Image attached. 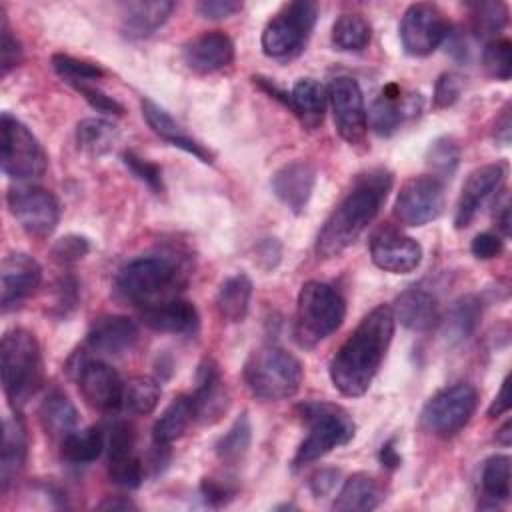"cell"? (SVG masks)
<instances>
[{
  "label": "cell",
  "instance_id": "10",
  "mask_svg": "<svg viewBox=\"0 0 512 512\" xmlns=\"http://www.w3.org/2000/svg\"><path fill=\"white\" fill-rule=\"evenodd\" d=\"M478 392L472 384L458 382L438 390L422 410V426L438 438L456 436L474 416Z\"/></svg>",
  "mask_w": 512,
  "mask_h": 512
},
{
  "label": "cell",
  "instance_id": "21",
  "mask_svg": "<svg viewBox=\"0 0 512 512\" xmlns=\"http://www.w3.org/2000/svg\"><path fill=\"white\" fill-rule=\"evenodd\" d=\"M182 58L190 70L198 74H212L232 64L234 42L220 30L202 32L182 46Z\"/></svg>",
  "mask_w": 512,
  "mask_h": 512
},
{
  "label": "cell",
  "instance_id": "47",
  "mask_svg": "<svg viewBox=\"0 0 512 512\" xmlns=\"http://www.w3.org/2000/svg\"><path fill=\"white\" fill-rule=\"evenodd\" d=\"M90 252V240L80 234H68L54 242L50 254L60 264H74Z\"/></svg>",
  "mask_w": 512,
  "mask_h": 512
},
{
  "label": "cell",
  "instance_id": "38",
  "mask_svg": "<svg viewBox=\"0 0 512 512\" xmlns=\"http://www.w3.org/2000/svg\"><path fill=\"white\" fill-rule=\"evenodd\" d=\"M370 24L362 14H342L332 26V44L344 52H360L370 44Z\"/></svg>",
  "mask_w": 512,
  "mask_h": 512
},
{
  "label": "cell",
  "instance_id": "36",
  "mask_svg": "<svg viewBox=\"0 0 512 512\" xmlns=\"http://www.w3.org/2000/svg\"><path fill=\"white\" fill-rule=\"evenodd\" d=\"M106 448V438L100 426L74 430L62 440V458L72 464H90L98 460Z\"/></svg>",
  "mask_w": 512,
  "mask_h": 512
},
{
  "label": "cell",
  "instance_id": "2",
  "mask_svg": "<svg viewBox=\"0 0 512 512\" xmlns=\"http://www.w3.org/2000/svg\"><path fill=\"white\" fill-rule=\"evenodd\" d=\"M392 188V172L372 168L360 174L346 196L324 220L316 236V254L320 258L340 256L372 224Z\"/></svg>",
  "mask_w": 512,
  "mask_h": 512
},
{
  "label": "cell",
  "instance_id": "6",
  "mask_svg": "<svg viewBox=\"0 0 512 512\" xmlns=\"http://www.w3.org/2000/svg\"><path fill=\"white\" fill-rule=\"evenodd\" d=\"M242 376L252 396L260 400H286L300 390L304 368L292 352L280 346H262L246 358Z\"/></svg>",
  "mask_w": 512,
  "mask_h": 512
},
{
  "label": "cell",
  "instance_id": "61",
  "mask_svg": "<svg viewBox=\"0 0 512 512\" xmlns=\"http://www.w3.org/2000/svg\"><path fill=\"white\" fill-rule=\"evenodd\" d=\"M496 224H498V230L504 234V236H510V202L504 200V204L500 206L498 214H496Z\"/></svg>",
  "mask_w": 512,
  "mask_h": 512
},
{
  "label": "cell",
  "instance_id": "15",
  "mask_svg": "<svg viewBox=\"0 0 512 512\" xmlns=\"http://www.w3.org/2000/svg\"><path fill=\"white\" fill-rule=\"evenodd\" d=\"M444 210V184L432 174L408 178L396 196L394 214L406 226H424Z\"/></svg>",
  "mask_w": 512,
  "mask_h": 512
},
{
  "label": "cell",
  "instance_id": "52",
  "mask_svg": "<svg viewBox=\"0 0 512 512\" xmlns=\"http://www.w3.org/2000/svg\"><path fill=\"white\" fill-rule=\"evenodd\" d=\"M200 494L204 498V502L208 506H214V508H220L224 504H228L234 494H236V488L230 486L228 482H222L218 478H202L200 482Z\"/></svg>",
  "mask_w": 512,
  "mask_h": 512
},
{
  "label": "cell",
  "instance_id": "37",
  "mask_svg": "<svg viewBox=\"0 0 512 512\" xmlns=\"http://www.w3.org/2000/svg\"><path fill=\"white\" fill-rule=\"evenodd\" d=\"M482 494L486 500H490V508H496L500 502L510 500V456L496 454L490 456L480 474Z\"/></svg>",
  "mask_w": 512,
  "mask_h": 512
},
{
  "label": "cell",
  "instance_id": "23",
  "mask_svg": "<svg viewBox=\"0 0 512 512\" xmlns=\"http://www.w3.org/2000/svg\"><path fill=\"white\" fill-rule=\"evenodd\" d=\"M138 326L132 318L120 314H108L98 320L88 330L86 346L104 356H118L130 350L138 342Z\"/></svg>",
  "mask_w": 512,
  "mask_h": 512
},
{
  "label": "cell",
  "instance_id": "5",
  "mask_svg": "<svg viewBox=\"0 0 512 512\" xmlns=\"http://www.w3.org/2000/svg\"><path fill=\"white\" fill-rule=\"evenodd\" d=\"M300 420L308 426L306 438L300 442L292 466L300 468L310 464L338 446L348 444L356 434V424L352 416L338 404L310 400L296 408Z\"/></svg>",
  "mask_w": 512,
  "mask_h": 512
},
{
  "label": "cell",
  "instance_id": "53",
  "mask_svg": "<svg viewBox=\"0 0 512 512\" xmlns=\"http://www.w3.org/2000/svg\"><path fill=\"white\" fill-rule=\"evenodd\" d=\"M504 250V244H502V238L498 234H492V232H480L474 236L472 244H470V252L472 256H476L478 260H490V258H496L500 256Z\"/></svg>",
  "mask_w": 512,
  "mask_h": 512
},
{
  "label": "cell",
  "instance_id": "3",
  "mask_svg": "<svg viewBox=\"0 0 512 512\" xmlns=\"http://www.w3.org/2000/svg\"><path fill=\"white\" fill-rule=\"evenodd\" d=\"M184 274V266L174 254H144L118 270L114 290L122 300L144 308L172 298L174 290L184 284Z\"/></svg>",
  "mask_w": 512,
  "mask_h": 512
},
{
  "label": "cell",
  "instance_id": "55",
  "mask_svg": "<svg viewBox=\"0 0 512 512\" xmlns=\"http://www.w3.org/2000/svg\"><path fill=\"white\" fill-rule=\"evenodd\" d=\"M338 478H340V472L336 468H320L308 480L310 492L316 498H324V496H328L336 488Z\"/></svg>",
  "mask_w": 512,
  "mask_h": 512
},
{
  "label": "cell",
  "instance_id": "19",
  "mask_svg": "<svg viewBox=\"0 0 512 512\" xmlns=\"http://www.w3.org/2000/svg\"><path fill=\"white\" fill-rule=\"evenodd\" d=\"M316 168L308 160H292L282 164L270 180L274 196L294 214H302L314 192Z\"/></svg>",
  "mask_w": 512,
  "mask_h": 512
},
{
  "label": "cell",
  "instance_id": "28",
  "mask_svg": "<svg viewBox=\"0 0 512 512\" xmlns=\"http://www.w3.org/2000/svg\"><path fill=\"white\" fill-rule=\"evenodd\" d=\"M414 102L416 100L410 98V102L404 104L402 90L396 84H388L366 112L370 128L380 136H390L400 128L406 114L418 110L414 108Z\"/></svg>",
  "mask_w": 512,
  "mask_h": 512
},
{
  "label": "cell",
  "instance_id": "26",
  "mask_svg": "<svg viewBox=\"0 0 512 512\" xmlns=\"http://www.w3.org/2000/svg\"><path fill=\"white\" fill-rule=\"evenodd\" d=\"M28 434L18 414L6 416L2 424V452H0V488L6 492L26 466Z\"/></svg>",
  "mask_w": 512,
  "mask_h": 512
},
{
  "label": "cell",
  "instance_id": "32",
  "mask_svg": "<svg viewBox=\"0 0 512 512\" xmlns=\"http://www.w3.org/2000/svg\"><path fill=\"white\" fill-rule=\"evenodd\" d=\"M380 502L382 490L378 482L366 472H356L344 480L332 508L336 512H368L378 508Z\"/></svg>",
  "mask_w": 512,
  "mask_h": 512
},
{
  "label": "cell",
  "instance_id": "44",
  "mask_svg": "<svg viewBox=\"0 0 512 512\" xmlns=\"http://www.w3.org/2000/svg\"><path fill=\"white\" fill-rule=\"evenodd\" d=\"M482 66L494 80L506 82L512 76V42L508 38L488 40L482 52Z\"/></svg>",
  "mask_w": 512,
  "mask_h": 512
},
{
  "label": "cell",
  "instance_id": "62",
  "mask_svg": "<svg viewBox=\"0 0 512 512\" xmlns=\"http://www.w3.org/2000/svg\"><path fill=\"white\" fill-rule=\"evenodd\" d=\"M496 442L502 444V446H510V442H512V422H510V420H506V422L498 428V432H496Z\"/></svg>",
  "mask_w": 512,
  "mask_h": 512
},
{
  "label": "cell",
  "instance_id": "50",
  "mask_svg": "<svg viewBox=\"0 0 512 512\" xmlns=\"http://www.w3.org/2000/svg\"><path fill=\"white\" fill-rule=\"evenodd\" d=\"M462 92V80L454 72H444L438 76L434 84V106L436 108H450Z\"/></svg>",
  "mask_w": 512,
  "mask_h": 512
},
{
  "label": "cell",
  "instance_id": "18",
  "mask_svg": "<svg viewBox=\"0 0 512 512\" xmlns=\"http://www.w3.org/2000/svg\"><path fill=\"white\" fill-rule=\"evenodd\" d=\"M504 178V164H484L468 174L466 182L462 184L454 212V226L458 230L470 226L480 208L500 190Z\"/></svg>",
  "mask_w": 512,
  "mask_h": 512
},
{
  "label": "cell",
  "instance_id": "20",
  "mask_svg": "<svg viewBox=\"0 0 512 512\" xmlns=\"http://www.w3.org/2000/svg\"><path fill=\"white\" fill-rule=\"evenodd\" d=\"M196 406V420L202 424L218 422L228 406L230 396L222 380L220 368L212 358H204L196 370V388L192 392Z\"/></svg>",
  "mask_w": 512,
  "mask_h": 512
},
{
  "label": "cell",
  "instance_id": "57",
  "mask_svg": "<svg viewBox=\"0 0 512 512\" xmlns=\"http://www.w3.org/2000/svg\"><path fill=\"white\" fill-rule=\"evenodd\" d=\"M512 406V396H510V374L502 380V386L498 390V394L494 396L492 404L488 406V416L490 418H498L502 414H506Z\"/></svg>",
  "mask_w": 512,
  "mask_h": 512
},
{
  "label": "cell",
  "instance_id": "58",
  "mask_svg": "<svg viewBox=\"0 0 512 512\" xmlns=\"http://www.w3.org/2000/svg\"><path fill=\"white\" fill-rule=\"evenodd\" d=\"M378 458H380L382 466L388 468V470H394V468H398V466L402 464V458H400V454H398V450H396V438H388V440L380 446Z\"/></svg>",
  "mask_w": 512,
  "mask_h": 512
},
{
  "label": "cell",
  "instance_id": "1",
  "mask_svg": "<svg viewBox=\"0 0 512 512\" xmlns=\"http://www.w3.org/2000/svg\"><path fill=\"white\" fill-rule=\"evenodd\" d=\"M394 314L388 304L372 308L350 332L330 362V380L334 388L348 398L368 392L378 374L394 336Z\"/></svg>",
  "mask_w": 512,
  "mask_h": 512
},
{
  "label": "cell",
  "instance_id": "14",
  "mask_svg": "<svg viewBox=\"0 0 512 512\" xmlns=\"http://www.w3.org/2000/svg\"><path fill=\"white\" fill-rule=\"evenodd\" d=\"M450 34V24L436 4H410L400 20V42L410 56H430Z\"/></svg>",
  "mask_w": 512,
  "mask_h": 512
},
{
  "label": "cell",
  "instance_id": "48",
  "mask_svg": "<svg viewBox=\"0 0 512 512\" xmlns=\"http://www.w3.org/2000/svg\"><path fill=\"white\" fill-rule=\"evenodd\" d=\"M134 444H136V434L128 422H116L110 428L108 442H106V452H108V462L126 458L134 454Z\"/></svg>",
  "mask_w": 512,
  "mask_h": 512
},
{
  "label": "cell",
  "instance_id": "35",
  "mask_svg": "<svg viewBox=\"0 0 512 512\" xmlns=\"http://www.w3.org/2000/svg\"><path fill=\"white\" fill-rule=\"evenodd\" d=\"M118 130L104 118H84L76 124V144L90 156H104L114 148Z\"/></svg>",
  "mask_w": 512,
  "mask_h": 512
},
{
  "label": "cell",
  "instance_id": "24",
  "mask_svg": "<svg viewBox=\"0 0 512 512\" xmlns=\"http://www.w3.org/2000/svg\"><path fill=\"white\" fill-rule=\"evenodd\" d=\"M142 108V116L146 120V124L150 126V130L160 136L162 140H166L168 144L196 156L200 162L204 164H212L214 162V154L196 138H192L172 116L170 112H166L160 104H156L150 98H142L140 102Z\"/></svg>",
  "mask_w": 512,
  "mask_h": 512
},
{
  "label": "cell",
  "instance_id": "45",
  "mask_svg": "<svg viewBox=\"0 0 512 512\" xmlns=\"http://www.w3.org/2000/svg\"><path fill=\"white\" fill-rule=\"evenodd\" d=\"M122 162H124V166H126L140 182H144L152 192H156V194L164 192L162 170H160L158 164H154V162H150V160L138 156V154L132 152V150H126V152L122 154Z\"/></svg>",
  "mask_w": 512,
  "mask_h": 512
},
{
  "label": "cell",
  "instance_id": "25",
  "mask_svg": "<svg viewBox=\"0 0 512 512\" xmlns=\"http://www.w3.org/2000/svg\"><path fill=\"white\" fill-rule=\"evenodd\" d=\"M390 308L394 320L412 332H428L440 324L438 302L428 290L422 288L404 290Z\"/></svg>",
  "mask_w": 512,
  "mask_h": 512
},
{
  "label": "cell",
  "instance_id": "27",
  "mask_svg": "<svg viewBox=\"0 0 512 512\" xmlns=\"http://www.w3.org/2000/svg\"><path fill=\"white\" fill-rule=\"evenodd\" d=\"M174 2L152 0V2H126L122 6L120 30L128 40H144L152 36L172 14Z\"/></svg>",
  "mask_w": 512,
  "mask_h": 512
},
{
  "label": "cell",
  "instance_id": "43",
  "mask_svg": "<svg viewBox=\"0 0 512 512\" xmlns=\"http://www.w3.org/2000/svg\"><path fill=\"white\" fill-rule=\"evenodd\" d=\"M52 68L54 72L68 82L72 88L80 86V84H92V80H98L104 76V70L98 64L86 62V60H78L70 54H52Z\"/></svg>",
  "mask_w": 512,
  "mask_h": 512
},
{
  "label": "cell",
  "instance_id": "7",
  "mask_svg": "<svg viewBox=\"0 0 512 512\" xmlns=\"http://www.w3.org/2000/svg\"><path fill=\"white\" fill-rule=\"evenodd\" d=\"M346 316V302L342 294L320 280L302 284L296 300L294 338L302 348H314L340 328Z\"/></svg>",
  "mask_w": 512,
  "mask_h": 512
},
{
  "label": "cell",
  "instance_id": "42",
  "mask_svg": "<svg viewBox=\"0 0 512 512\" xmlns=\"http://www.w3.org/2000/svg\"><path fill=\"white\" fill-rule=\"evenodd\" d=\"M472 30L482 38H496L508 24V6L504 2H476L470 4Z\"/></svg>",
  "mask_w": 512,
  "mask_h": 512
},
{
  "label": "cell",
  "instance_id": "17",
  "mask_svg": "<svg viewBox=\"0 0 512 512\" xmlns=\"http://www.w3.org/2000/svg\"><path fill=\"white\" fill-rule=\"evenodd\" d=\"M42 282V266L24 252L8 254L0 264V306L2 312L18 308Z\"/></svg>",
  "mask_w": 512,
  "mask_h": 512
},
{
  "label": "cell",
  "instance_id": "9",
  "mask_svg": "<svg viewBox=\"0 0 512 512\" xmlns=\"http://www.w3.org/2000/svg\"><path fill=\"white\" fill-rule=\"evenodd\" d=\"M318 18V6L314 2H290L284 4L274 18L262 30V52L270 58H286L302 50Z\"/></svg>",
  "mask_w": 512,
  "mask_h": 512
},
{
  "label": "cell",
  "instance_id": "60",
  "mask_svg": "<svg viewBox=\"0 0 512 512\" xmlns=\"http://www.w3.org/2000/svg\"><path fill=\"white\" fill-rule=\"evenodd\" d=\"M96 508L98 510H136V504L126 496H114V498L102 500Z\"/></svg>",
  "mask_w": 512,
  "mask_h": 512
},
{
  "label": "cell",
  "instance_id": "51",
  "mask_svg": "<svg viewBox=\"0 0 512 512\" xmlns=\"http://www.w3.org/2000/svg\"><path fill=\"white\" fill-rule=\"evenodd\" d=\"M74 90H78V92L84 96V100H86L92 108H96L98 112L114 114V116H122V114H124V106H122L118 100H114L112 96H108L106 92H102L100 88H96L94 84H80V86H76Z\"/></svg>",
  "mask_w": 512,
  "mask_h": 512
},
{
  "label": "cell",
  "instance_id": "56",
  "mask_svg": "<svg viewBox=\"0 0 512 512\" xmlns=\"http://www.w3.org/2000/svg\"><path fill=\"white\" fill-rule=\"evenodd\" d=\"M282 256V246L276 238H264L258 242L256 246V262L264 268V270H272Z\"/></svg>",
  "mask_w": 512,
  "mask_h": 512
},
{
  "label": "cell",
  "instance_id": "46",
  "mask_svg": "<svg viewBox=\"0 0 512 512\" xmlns=\"http://www.w3.org/2000/svg\"><path fill=\"white\" fill-rule=\"evenodd\" d=\"M108 474H110V480L116 486L126 488V490L138 488L144 480V468H142V462L136 454L126 456V458H118V460H110Z\"/></svg>",
  "mask_w": 512,
  "mask_h": 512
},
{
  "label": "cell",
  "instance_id": "4",
  "mask_svg": "<svg viewBox=\"0 0 512 512\" xmlns=\"http://www.w3.org/2000/svg\"><path fill=\"white\" fill-rule=\"evenodd\" d=\"M0 374L8 404L20 410L42 386L44 364L36 336L26 328L4 332L0 342Z\"/></svg>",
  "mask_w": 512,
  "mask_h": 512
},
{
  "label": "cell",
  "instance_id": "29",
  "mask_svg": "<svg viewBox=\"0 0 512 512\" xmlns=\"http://www.w3.org/2000/svg\"><path fill=\"white\" fill-rule=\"evenodd\" d=\"M326 100H328L326 88L314 78H300L288 94L290 110L296 114L300 124L308 130H316L322 124L324 112H326Z\"/></svg>",
  "mask_w": 512,
  "mask_h": 512
},
{
  "label": "cell",
  "instance_id": "8",
  "mask_svg": "<svg viewBox=\"0 0 512 512\" xmlns=\"http://www.w3.org/2000/svg\"><path fill=\"white\" fill-rule=\"evenodd\" d=\"M0 134H2L0 164H2V172L8 178L36 180L46 172V166H48L46 152L24 122L4 112L0 118Z\"/></svg>",
  "mask_w": 512,
  "mask_h": 512
},
{
  "label": "cell",
  "instance_id": "49",
  "mask_svg": "<svg viewBox=\"0 0 512 512\" xmlns=\"http://www.w3.org/2000/svg\"><path fill=\"white\" fill-rule=\"evenodd\" d=\"M22 62V46L18 38L12 34L6 14L2 10V24H0V68L2 76H6L10 70L20 66Z\"/></svg>",
  "mask_w": 512,
  "mask_h": 512
},
{
  "label": "cell",
  "instance_id": "12",
  "mask_svg": "<svg viewBox=\"0 0 512 512\" xmlns=\"http://www.w3.org/2000/svg\"><path fill=\"white\" fill-rule=\"evenodd\" d=\"M10 214L22 230L34 238H48L60 222L58 198L40 186H14L6 194Z\"/></svg>",
  "mask_w": 512,
  "mask_h": 512
},
{
  "label": "cell",
  "instance_id": "40",
  "mask_svg": "<svg viewBox=\"0 0 512 512\" xmlns=\"http://www.w3.org/2000/svg\"><path fill=\"white\" fill-rule=\"evenodd\" d=\"M250 442H252V426H250L248 414L242 412L234 420V424L228 428V432L224 436H220L214 450H216V456L220 458V462L234 466V464L242 462V458L246 456V452L250 448Z\"/></svg>",
  "mask_w": 512,
  "mask_h": 512
},
{
  "label": "cell",
  "instance_id": "11",
  "mask_svg": "<svg viewBox=\"0 0 512 512\" xmlns=\"http://www.w3.org/2000/svg\"><path fill=\"white\" fill-rule=\"evenodd\" d=\"M68 370L76 380L84 400L92 408L100 412H112L122 406L124 382L112 366L98 358H90L84 352H78L70 358Z\"/></svg>",
  "mask_w": 512,
  "mask_h": 512
},
{
  "label": "cell",
  "instance_id": "30",
  "mask_svg": "<svg viewBox=\"0 0 512 512\" xmlns=\"http://www.w3.org/2000/svg\"><path fill=\"white\" fill-rule=\"evenodd\" d=\"M196 420V406L192 394H180L174 398L160 418L154 422L152 440L160 448H168L172 442L184 436L188 426Z\"/></svg>",
  "mask_w": 512,
  "mask_h": 512
},
{
  "label": "cell",
  "instance_id": "41",
  "mask_svg": "<svg viewBox=\"0 0 512 512\" xmlns=\"http://www.w3.org/2000/svg\"><path fill=\"white\" fill-rule=\"evenodd\" d=\"M460 158H462L460 144L454 136H448V134L432 140L424 156L426 166L432 170V176H436L438 180L450 178L460 166Z\"/></svg>",
  "mask_w": 512,
  "mask_h": 512
},
{
  "label": "cell",
  "instance_id": "39",
  "mask_svg": "<svg viewBox=\"0 0 512 512\" xmlns=\"http://www.w3.org/2000/svg\"><path fill=\"white\" fill-rule=\"evenodd\" d=\"M162 396V386L156 378L152 376H134L124 384V396H122V406L130 414H140L146 416L154 412Z\"/></svg>",
  "mask_w": 512,
  "mask_h": 512
},
{
  "label": "cell",
  "instance_id": "59",
  "mask_svg": "<svg viewBox=\"0 0 512 512\" xmlns=\"http://www.w3.org/2000/svg\"><path fill=\"white\" fill-rule=\"evenodd\" d=\"M510 106H504V110L500 112V116L496 118L494 124V140H498L502 146H506L510 142Z\"/></svg>",
  "mask_w": 512,
  "mask_h": 512
},
{
  "label": "cell",
  "instance_id": "13",
  "mask_svg": "<svg viewBox=\"0 0 512 512\" xmlns=\"http://www.w3.org/2000/svg\"><path fill=\"white\" fill-rule=\"evenodd\" d=\"M334 126L344 142L364 150L368 138V118L360 84L352 76H336L328 86Z\"/></svg>",
  "mask_w": 512,
  "mask_h": 512
},
{
  "label": "cell",
  "instance_id": "33",
  "mask_svg": "<svg viewBox=\"0 0 512 512\" xmlns=\"http://www.w3.org/2000/svg\"><path fill=\"white\" fill-rule=\"evenodd\" d=\"M482 318V300L474 294H466L462 298H458L446 318L442 320V336L448 344H460L464 340H468Z\"/></svg>",
  "mask_w": 512,
  "mask_h": 512
},
{
  "label": "cell",
  "instance_id": "16",
  "mask_svg": "<svg viewBox=\"0 0 512 512\" xmlns=\"http://www.w3.org/2000/svg\"><path fill=\"white\" fill-rule=\"evenodd\" d=\"M372 262L390 274L414 272L422 262V246L394 228H380L370 238Z\"/></svg>",
  "mask_w": 512,
  "mask_h": 512
},
{
  "label": "cell",
  "instance_id": "34",
  "mask_svg": "<svg viewBox=\"0 0 512 512\" xmlns=\"http://www.w3.org/2000/svg\"><path fill=\"white\" fill-rule=\"evenodd\" d=\"M250 298H252V280L242 272L228 276L220 284L216 294L218 316L230 324L242 322L248 314Z\"/></svg>",
  "mask_w": 512,
  "mask_h": 512
},
{
  "label": "cell",
  "instance_id": "54",
  "mask_svg": "<svg viewBox=\"0 0 512 512\" xmlns=\"http://www.w3.org/2000/svg\"><path fill=\"white\" fill-rule=\"evenodd\" d=\"M196 10L210 20H220V18H228L232 14H236L238 10H242V2H234V0H202L196 4Z\"/></svg>",
  "mask_w": 512,
  "mask_h": 512
},
{
  "label": "cell",
  "instance_id": "22",
  "mask_svg": "<svg viewBox=\"0 0 512 512\" xmlns=\"http://www.w3.org/2000/svg\"><path fill=\"white\" fill-rule=\"evenodd\" d=\"M140 320L146 328L164 334H190L196 332L200 324L196 306L178 296L144 306L140 310Z\"/></svg>",
  "mask_w": 512,
  "mask_h": 512
},
{
  "label": "cell",
  "instance_id": "31",
  "mask_svg": "<svg viewBox=\"0 0 512 512\" xmlns=\"http://www.w3.org/2000/svg\"><path fill=\"white\" fill-rule=\"evenodd\" d=\"M38 420H40L44 432L52 440L62 442L66 436H70L76 430L78 410L64 392L52 390L46 394V398L42 400V404L38 408Z\"/></svg>",
  "mask_w": 512,
  "mask_h": 512
}]
</instances>
